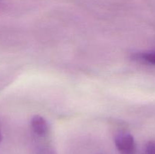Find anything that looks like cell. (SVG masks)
<instances>
[{"mask_svg": "<svg viewBox=\"0 0 155 154\" xmlns=\"http://www.w3.org/2000/svg\"><path fill=\"white\" fill-rule=\"evenodd\" d=\"M115 145L120 154L136 153V143L133 136L127 133H120L115 137Z\"/></svg>", "mask_w": 155, "mask_h": 154, "instance_id": "1", "label": "cell"}, {"mask_svg": "<svg viewBox=\"0 0 155 154\" xmlns=\"http://www.w3.org/2000/svg\"><path fill=\"white\" fill-rule=\"evenodd\" d=\"M31 128L33 132L39 137H45L48 134V123L45 119L40 116H35L32 118Z\"/></svg>", "mask_w": 155, "mask_h": 154, "instance_id": "2", "label": "cell"}, {"mask_svg": "<svg viewBox=\"0 0 155 154\" xmlns=\"http://www.w3.org/2000/svg\"><path fill=\"white\" fill-rule=\"evenodd\" d=\"M135 57H136V59L141 60V61L145 62V63H149V64L155 65V51L136 54Z\"/></svg>", "mask_w": 155, "mask_h": 154, "instance_id": "3", "label": "cell"}, {"mask_svg": "<svg viewBox=\"0 0 155 154\" xmlns=\"http://www.w3.org/2000/svg\"><path fill=\"white\" fill-rule=\"evenodd\" d=\"M38 154H56L51 148L48 146H42L38 150Z\"/></svg>", "mask_w": 155, "mask_h": 154, "instance_id": "4", "label": "cell"}, {"mask_svg": "<svg viewBox=\"0 0 155 154\" xmlns=\"http://www.w3.org/2000/svg\"><path fill=\"white\" fill-rule=\"evenodd\" d=\"M147 154H155V142L151 141L146 146Z\"/></svg>", "mask_w": 155, "mask_h": 154, "instance_id": "5", "label": "cell"}, {"mask_svg": "<svg viewBox=\"0 0 155 154\" xmlns=\"http://www.w3.org/2000/svg\"><path fill=\"white\" fill-rule=\"evenodd\" d=\"M2 141V133H1V129H0V143Z\"/></svg>", "mask_w": 155, "mask_h": 154, "instance_id": "6", "label": "cell"}]
</instances>
